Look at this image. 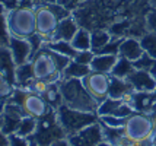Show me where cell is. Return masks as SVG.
Wrapping results in <instances>:
<instances>
[{
    "label": "cell",
    "mask_w": 156,
    "mask_h": 146,
    "mask_svg": "<svg viewBox=\"0 0 156 146\" xmlns=\"http://www.w3.org/2000/svg\"><path fill=\"white\" fill-rule=\"evenodd\" d=\"M72 59L58 54L57 51L48 48L44 44L37 50L31 59V66L35 79L47 80L50 84L60 82L63 79V70L66 69Z\"/></svg>",
    "instance_id": "cell-1"
},
{
    "label": "cell",
    "mask_w": 156,
    "mask_h": 146,
    "mask_svg": "<svg viewBox=\"0 0 156 146\" xmlns=\"http://www.w3.org/2000/svg\"><path fill=\"white\" fill-rule=\"evenodd\" d=\"M73 13L70 9L63 6L58 2H42L35 6V21H37V35L44 44L53 40L55 29L63 18Z\"/></svg>",
    "instance_id": "cell-2"
},
{
    "label": "cell",
    "mask_w": 156,
    "mask_h": 146,
    "mask_svg": "<svg viewBox=\"0 0 156 146\" xmlns=\"http://www.w3.org/2000/svg\"><path fill=\"white\" fill-rule=\"evenodd\" d=\"M60 91L63 97V104L79 111L96 112L99 102L92 97L85 88L82 79L63 77L60 80Z\"/></svg>",
    "instance_id": "cell-3"
},
{
    "label": "cell",
    "mask_w": 156,
    "mask_h": 146,
    "mask_svg": "<svg viewBox=\"0 0 156 146\" xmlns=\"http://www.w3.org/2000/svg\"><path fill=\"white\" fill-rule=\"evenodd\" d=\"M124 133L134 142L153 145L156 137V105L150 111H134L126 118Z\"/></svg>",
    "instance_id": "cell-4"
},
{
    "label": "cell",
    "mask_w": 156,
    "mask_h": 146,
    "mask_svg": "<svg viewBox=\"0 0 156 146\" xmlns=\"http://www.w3.org/2000/svg\"><path fill=\"white\" fill-rule=\"evenodd\" d=\"M6 23L10 37L16 38H32L37 35L35 7L22 6L6 9Z\"/></svg>",
    "instance_id": "cell-5"
},
{
    "label": "cell",
    "mask_w": 156,
    "mask_h": 146,
    "mask_svg": "<svg viewBox=\"0 0 156 146\" xmlns=\"http://www.w3.org/2000/svg\"><path fill=\"white\" fill-rule=\"evenodd\" d=\"M64 137H67V134L63 130L60 121H58L57 110L50 108V111L38 120L37 130L29 139L37 142L41 146H51L54 142L64 139Z\"/></svg>",
    "instance_id": "cell-6"
},
{
    "label": "cell",
    "mask_w": 156,
    "mask_h": 146,
    "mask_svg": "<svg viewBox=\"0 0 156 146\" xmlns=\"http://www.w3.org/2000/svg\"><path fill=\"white\" fill-rule=\"evenodd\" d=\"M57 117H58V121H60L61 127H63V130L66 132L67 136L98 121V114L96 112L79 111V110L70 108V107L64 104L57 108Z\"/></svg>",
    "instance_id": "cell-7"
},
{
    "label": "cell",
    "mask_w": 156,
    "mask_h": 146,
    "mask_svg": "<svg viewBox=\"0 0 156 146\" xmlns=\"http://www.w3.org/2000/svg\"><path fill=\"white\" fill-rule=\"evenodd\" d=\"M9 99L22 105V108H23L27 116L35 117L38 120L41 117H44L50 111V105L47 104V101L44 99L42 95H38L35 92L22 89V88H15L13 94L10 95Z\"/></svg>",
    "instance_id": "cell-8"
},
{
    "label": "cell",
    "mask_w": 156,
    "mask_h": 146,
    "mask_svg": "<svg viewBox=\"0 0 156 146\" xmlns=\"http://www.w3.org/2000/svg\"><path fill=\"white\" fill-rule=\"evenodd\" d=\"M82 82L88 92L95 98L96 101L101 104L105 98L109 95V84H111V75L108 73H101L90 70L85 77H82Z\"/></svg>",
    "instance_id": "cell-9"
},
{
    "label": "cell",
    "mask_w": 156,
    "mask_h": 146,
    "mask_svg": "<svg viewBox=\"0 0 156 146\" xmlns=\"http://www.w3.org/2000/svg\"><path fill=\"white\" fill-rule=\"evenodd\" d=\"M67 140L70 146H98L101 142L105 140V136L102 132L101 123L96 121L94 124H89L85 129L67 136Z\"/></svg>",
    "instance_id": "cell-10"
},
{
    "label": "cell",
    "mask_w": 156,
    "mask_h": 146,
    "mask_svg": "<svg viewBox=\"0 0 156 146\" xmlns=\"http://www.w3.org/2000/svg\"><path fill=\"white\" fill-rule=\"evenodd\" d=\"M3 117H5V123H3V132L6 134H12L16 133L18 130V126H19L20 120L25 117L27 114L23 111L22 105L18 102H13L10 99H6L5 104H3Z\"/></svg>",
    "instance_id": "cell-11"
},
{
    "label": "cell",
    "mask_w": 156,
    "mask_h": 146,
    "mask_svg": "<svg viewBox=\"0 0 156 146\" xmlns=\"http://www.w3.org/2000/svg\"><path fill=\"white\" fill-rule=\"evenodd\" d=\"M133 107L126 99H117V98H105L98 107V117L99 116H115V117L127 118L130 114H133Z\"/></svg>",
    "instance_id": "cell-12"
},
{
    "label": "cell",
    "mask_w": 156,
    "mask_h": 146,
    "mask_svg": "<svg viewBox=\"0 0 156 146\" xmlns=\"http://www.w3.org/2000/svg\"><path fill=\"white\" fill-rule=\"evenodd\" d=\"M9 48L12 51L13 60L16 66L25 64V63L31 62V59L34 56V48L32 44L27 38H16V37H10L9 40Z\"/></svg>",
    "instance_id": "cell-13"
},
{
    "label": "cell",
    "mask_w": 156,
    "mask_h": 146,
    "mask_svg": "<svg viewBox=\"0 0 156 146\" xmlns=\"http://www.w3.org/2000/svg\"><path fill=\"white\" fill-rule=\"evenodd\" d=\"M126 79L137 92H152L156 89V76L146 70L134 69Z\"/></svg>",
    "instance_id": "cell-14"
},
{
    "label": "cell",
    "mask_w": 156,
    "mask_h": 146,
    "mask_svg": "<svg viewBox=\"0 0 156 146\" xmlns=\"http://www.w3.org/2000/svg\"><path fill=\"white\" fill-rule=\"evenodd\" d=\"M79 28H80V25L77 23L76 18L72 13L70 16H66V18H63L60 21L51 41H60V40H63V41H72L73 37L76 35V32L79 31Z\"/></svg>",
    "instance_id": "cell-15"
},
{
    "label": "cell",
    "mask_w": 156,
    "mask_h": 146,
    "mask_svg": "<svg viewBox=\"0 0 156 146\" xmlns=\"http://www.w3.org/2000/svg\"><path fill=\"white\" fill-rule=\"evenodd\" d=\"M126 101L129 102L134 111H150L156 105V98L152 92H131L129 97L126 98Z\"/></svg>",
    "instance_id": "cell-16"
},
{
    "label": "cell",
    "mask_w": 156,
    "mask_h": 146,
    "mask_svg": "<svg viewBox=\"0 0 156 146\" xmlns=\"http://www.w3.org/2000/svg\"><path fill=\"white\" fill-rule=\"evenodd\" d=\"M143 51V47L140 44V40L136 37H126L122 38L121 44H120V53L118 56L124 57L130 62H136L137 59H140Z\"/></svg>",
    "instance_id": "cell-17"
},
{
    "label": "cell",
    "mask_w": 156,
    "mask_h": 146,
    "mask_svg": "<svg viewBox=\"0 0 156 146\" xmlns=\"http://www.w3.org/2000/svg\"><path fill=\"white\" fill-rule=\"evenodd\" d=\"M0 72L15 85V72H16V63L13 60L12 51L9 45H0Z\"/></svg>",
    "instance_id": "cell-18"
},
{
    "label": "cell",
    "mask_w": 156,
    "mask_h": 146,
    "mask_svg": "<svg viewBox=\"0 0 156 146\" xmlns=\"http://www.w3.org/2000/svg\"><path fill=\"white\" fill-rule=\"evenodd\" d=\"M131 92H134L133 86L126 77H117L111 75V84H109V95L111 98L117 99H126Z\"/></svg>",
    "instance_id": "cell-19"
},
{
    "label": "cell",
    "mask_w": 156,
    "mask_h": 146,
    "mask_svg": "<svg viewBox=\"0 0 156 146\" xmlns=\"http://www.w3.org/2000/svg\"><path fill=\"white\" fill-rule=\"evenodd\" d=\"M35 80L34 72H32V66L31 62L16 66V72H15V88H22L27 89L31 85V82Z\"/></svg>",
    "instance_id": "cell-20"
},
{
    "label": "cell",
    "mask_w": 156,
    "mask_h": 146,
    "mask_svg": "<svg viewBox=\"0 0 156 146\" xmlns=\"http://www.w3.org/2000/svg\"><path fill=\"white\" fill-rule=\"evenodd\" d=\"M117 59L118 56H112V54H95L94 60L90 62V69L111 75V70L117 63Z\"/></svg>",
    "instance_id": "cell-21"
},
{
    "label": "cell",
    "mask_w": 156,
    "mask_h": 146,
    "mask_svg": "<svg viewBox=\"0 0 156 146\" xmlns=\"http://www.w3.org/2000/svg\"><path fill=\"white\" fill-rule=\"evenodd\" d=\"M112 38V35L108 29L104 28H98L90 31V50L94 53H99L107 44L109 42V40Z\"/></svg>",
    "instance_id": "cell-22"
},
{
    "label": "cell",
    "mask_w": 156,
    "mask_h": 146,
    "mask_svg": "<svg viewBox=\"0 0 156 146\" xmlns=\"http://www.w3.org/2000/svg\"><path fill=\"white\" fill-rule=\"evenodd\" d=\"M42 97L47 101V104L50 105V108H53V110H57L60 105H63L60 82H53V84L48 85V89L45 91V94H44Z\"/></svg>",
    "instance_id": "cell-23"
},
{
    "label": "cell",
    "mask_w": 156,
    "mask_h": 146,
    "mask_svg": "<svg viewBox=\"0 0 156 146\" xmlns=\"http://www.w3.org/2000/svg\"><path fill=\"white\" fill-rule=\"evenodd\" d=\"M90 66L89 64H83L76 60H70L66 69L63 70V77H76V79H82L90 72Z\"/></svg>",
    "instance_id": "cell-24"
},
{
    "label": "cell",
    "mask_w": 156,
    "mask_h": 146,
    "mask_svg": "<svg viewBox=\"0 0 156 146\" xmlns=\"http://www.w3.org/2000/svg\"><path fill=\"white\" fill-rule=\"evenodd\" d=\"M45 45H47L48 48L57 51L58 54H63V56L72 59V60H73V59L77 56V53H79V51L72 45L70 41H63V40H60V41H50V42H45Z\"/></svg>",
    "instance_id": "cell-25"
},
{
    "label": "cell",
    "mask_w": 156,
    "mask_h": 146,
    "mask_svg": "<svg viewBox=\"0 0 156 146\" xmlns=\"http://www.w3.org/2000/svg\"><path fill=\"white\" fill-rule=\"evenodd\" d=\"M70 42L77 51H88V50H90V31L80 27Z\"/></svg>",
    "instance_id": "cell-26"
},
{
    "label": "cell",
    "mask_w": 156,
    "mask_h": 146,
    "mask_svg": "<svg viewBox=\"0 0 156 146\" xmlns=\"http://www.w3.org/2000/svg\"><path fill=\"white\" fill-rule=\"evenodd\" d=\"M37 124H38V118L31 117V116H25V117L20 120L19 126H18L16 134L29 139V137L35 133V130H37Z\"/></svg>",
    "instance_id": "cell-27"
},
{
    "label": "cell",
    "mask_w": 156,
    "mask_h": 146,
    "mask_svg": "<svg viewBox=\"0 0 156 146\" xmlns=\"http://www.w3.org/2000/svg\"><path fill=\"white\" fill-rule=\"evenodd\" d=\"M133 70H134L133 62H130L127 59L118 56L117 63L114 64V67L111 70V75H112V76H117V77H127Z\"/></svg>",
    "instance_id": "cell-28"
},
{
    "label": "cell",
    "mask_w": 156,
    "mask_h": 146,
    "mask_svg": "<svg viewBox=\"0 0 156 146\" xmlns=\"http://www.w3.org/2000/svg\"><path fill=\"white\" fill-rule=\"evenodd\" d=\"M139 40H140V44L143 47V51L146 54H149L150 57L156 59V32H149L147 31Z\"/></svg>",
    "instance_id": "cell-29"
},
{
    "label": "cell",
    "mask_w": 156,
    "mask_h": 146,
    "mask_svg": "<svg viewBox=\"0 0 156 146\" xmlns=\"http://www.w3.org/2000/svg\"><path fill=\"white\" fill-rule=\"evenodd\" d=\"M134 64V69H140V70H146L152 75L156 76V59L150 57L149 54L143 53L140 59H137L136 62H133Z\"/></svg>",
    "instance_id": "cell-30"
},
{
    "label": "cell",
    "mask_w": 156,
    "mask_h": 146,
    "mask_svg": "<svg viewBox=\"0 0 156 146\" xmlns=\"http://www.w3.org/2000/svg\"><path fill=\"white\" fill-rule=\"evenodd\" d=\"M10 34L6 23V7L0 3V45H9Z\"/></svg>",
    "instance_id": "cell-31"
},
{
    "label": "cell",
    "mask_w": 156,
    "mask_h": 146,
    "mask_svg": "<svg viewBox=\"0 0 156 146\" xmlns=\"http://www.w3.org/2000/svg\"><path fill=\"white\" fill-rule=\"evenodd\" d=\"M15 85L0 72V101H6L13 94Z\"/></svg>",
    "instance_id": "cell-32"
},
{
    "label": "cell",
    "mask_w": 156,
    "mask_h": 146,
    "mask_svg": "<svg viewBox=\"0 0 156 146\" xmlns=\"http://www.w3.org/2000/svg\"><path fill=\"white\" fill-rule=\"evenodd\" d=\"M99 123L111 129H122L126 124V118L122 117H115V116H99L98 117Z\"/></svg>",
    "instance_id": "cell-33"
},
{
    "label": "cell",
    "mask_w": 156,
    "mask_h": 146,
    "mask_svg": "<svg viewBox=\"0 0 156 146\" xmlns=\"http://www.w3.org/2000/svg\"><path fill=\"white\" fill-rule=\"evenodd\" d=\"M121 41H122L121 37H114V35H112V38L109 40L108 44H107L99 53H96V54H112V56H118Z\"/></svg>",
    "instance_id": "cell-34"
},
{
    "label": "cell",
    "mask_w": 156,
    "mask_h": 146,
    "mask_svg": "<svg viewBox=\"0 0 156 146\" xmlns=\"http://www.w3.org/2000/svg\"><path fill=\"white\" fill-rule=\"evenodd\" d=\"M0 3L6 7V9H12V7H22V6L35 7L37 5L42 3V0H0Z\"/></svg>",
    "instance_id": "cell-35"
},
{
    "label": "cell",
    "mask_w": 156,
    "mask_h": 146,
    "mask_svg": "<svg viewBox=\"0 0 156 146\" xmlns=\"http://www.w3.org/2000/svg\"><path fill=\"white\" fill-rule=\"evenodd\" d=\"M48 85H50V82H47V80L35 79V80H32L31 85L27 88V91L35 92V94H38V95H44V94H45V91L48 89Z\"/></svg>",
    "instance_id": "cell-36"
},
{
    "label": "cell",
    "mask_w": 156,
    "mask_h": 146,
    "mask_svg": "<svg viewBox=\"0 0 156 146\" xmlns=\"http://www.w3.org/2000/svg\"><path fill=\"white\" fill-rule=\"evenodd\" d=\"M146 19V28L149 32H156V9H150L149 12L144 13Z\"/></svg>",
    "instance_id": "cell-37"
},
{
    "label": "cell",
    "mask_w": 156,
    "mask_h": 146,
    "mask_svg": "<svg viewBox=\"0 0 156 146\" xmlns=\"http://www.w3.org/2000/svg\"><path fill=\"white\" fill-rule=\"evenodd\" d=\"M94 57H95V53L92 51V50H88V51H79L77 53V56L73 59L76 62L79 63H83V64H89L90 66V62L94 60Z\"/></svg>",
    "instance_id": "cell-38"
},
{
    "label": "cell",
    "mask_w": 156,
    "mask_h": 146,
    "mask_svg": "<svg viewBox=\"0 0 156 146\" xmlns=\"http://www.w3.org/2000/svg\"><path fill=\"white\" fill-rule=\"evenodd\" d=\"M31 140L28 137H22L16 133H12L9 134V146H28Z\"/></svg>",
    "instance_id": "cell-39"
},
{
    "label": "cell",
    "mask_w": 156,
    "mask_h": 146,
    "mask_svg": "<svg viewBox=\"0 0 156 146\" xmlns=\"http://www.w3.org/2000/svg\"><path fill=\"white\" fill-rule=\"evenodd\" d=\"M0 146H9V134L0 130Z\"/></svg>",
    "instance_id": "cell-40"
},
{
    "label": "cell",
    "mask_w": 156,
    "mask_h": 146,
    "mask_svg": "<svg viewBox=\"0 0 156 146\" xmlns=\"http://www.w3.org/2000/svg\"><path fill=\"white\" fill-rule=\"evenodd\" d=\"M51 146H70V143H69L67 137H64V139H60V140H57V142H54Z\"/></svg>",
    "instance_id": "cell-41"
},
{
    "label": "cell",
    "mask_w": 156,
    "mask_h": 146,
    "mask_svg": "<svg viewBox=\"0 0 156 146\" xmlns=\"http://www.w3.org/2000/svg\"><path fill=\"white\" fill-rule=\"evenodd\" d=\"M147 6L150 9H156V0H147Z\"/></svg>",
    "instance_id": "cell-42"
},
{
    "label": "cell",
    "mask_w": 156,
    "mask_h": 146,
    "mask_svg": "<svg viewBox=\"0 0 156 146\" xmlns=\"http://www.w3.org/2000/svg\"><path fill=\"white\" fill-rule=\"evenodd\" d=\"M3 123H5V117H3V112H0V130L3 129Z\"/></svg>",
    "instance_id": "cell-43"
},
{
    "label": "cell",
    "mask_w": 156,
    "mask_h": 146,
    "mask_svg": "<svg viewBox=\"0 0 156 146\" xmlns=\"http://www.w3.org/2000/svg\"><path fill=\"white\" fill-rule=\"evenodd\" d=\"M98 146H112V145H111L109 142H107V140H104V142H101V143H99Z\"/></svg>",
    "instance_id": "cell-44"
},
{
    "label": "cell",
    "mask_w": 156,
    "mask_h": 146,
    "mask_svg": "<svg viewBox=\"0 0 156 146\" xmlns=\"http://www.w3.org/2000/svg\"><path fill=\"white\" fill-rule=\"evenodd\" d=\"M29 140H31V139H29ZM28 146H41V145H38V143H37V142H34V140H31Z\"/></svg>",
    "instance_id": "cell-45"
},
{
    "label": "cell",
    "mask_w": 156,
    "mask_h": 146,
    "mask_svg": "<svg viewBox=\"0 0 156 146\" xmlns=\"http://www.w3.org/2000/svg\"><path fill=\"white\" fill-rule=\"evenodd\" d=\"M3 104H5V101H0V112L3 111Z\"/></svg>",
    "instance_id": "cell-46"
}]
</instances>
